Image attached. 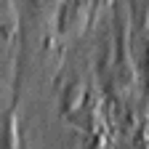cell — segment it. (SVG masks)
<instances>
[{"mask_svg":"<svg viewBox=\"0 0 149 149\" xmlns=\"http://www.w3.org/2000/svg\"><path fill=\"white\" fill-rule=\"evenodd\" d=\"M0 149H19V125L13 112H0Z\"/></svg>","mask_w":149,"mask_h":149,"instance_id":"obj_1","label":"cell"}]
</instances>
